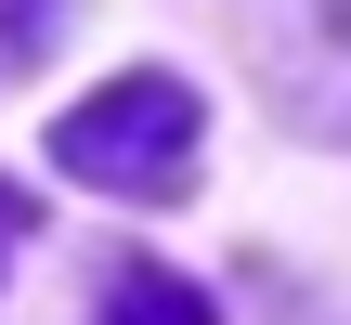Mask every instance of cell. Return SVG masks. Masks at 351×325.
Instances as JSON below:
<instances>
[{
  "instance_id": "cell-1",
  "label": "cell",
  "mask_w": 351,
  "mask_h": 325,
  "mask_svg": "<svg viewBox=\"0 0 351 325\" xmlns=\"http://www.w3.org/2000/svg\"><path fill=\"white\" fill-rule=\"evenodd\" d=\"M52 169H65V182H104V195H156V182H182V169H195V91L156 78V65L104 78L91 104L52 117Z\"/></svg>"
},
{
  "instance_id": "cell-2",
  "label": "cell",
  "mask_w": 351,
  "mask_h": 325,
  "mask_svg": "<svg viewBox=\"0 0 351 325\" xmlns=\"http://www.w3.org/2000/svg\"><path fill=\"white\" fill-rule=\"evenodd\" d=\"M104 325H221L182 274H156V261H117L104 274Z\"/></svg>"
},
{
  "instance_id": "cell-3",
  "label": "cell",
  "mask_w": 351,
  "mask_h": 325,
  "mask_svg": "<svg viewBox=\"0 0 351 325\" xmlns=\"http://www.w3.org/2000/svg\"><path fill=\"white\" fill-rule=\"evenodd\" d=\"M0 39L26 52V39H39V0H0Z\"/></svg>"
},
{
  "instance_id": "cell-4",
  "label": "cell",
  "mask_w": 351,
  "mask_h": 325,
  "mask_svg": "<svg viewBox=\"0 0 351 325\" xmlns=\"http://www.w3.org/2000/svg\"><path fill=\"white\" fill-rule=\"evenodd\" d=\"M13 234H26V208H13V182H0V248H13Z\"/></svg>"
}]
</instances>
